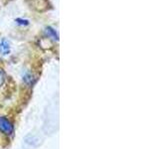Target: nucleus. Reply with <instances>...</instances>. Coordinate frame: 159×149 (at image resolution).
Returning a JSON list of instances; mask_svg holds the SVG:
<instances>
[{
  "mask_svg": "<svg viewBox=\"0 0 159 149\" xmlns=\"http://www.w3.org/2000/svg\"><path fill=\"white\" fill-rule=\"evenodd\" d=\"M23 81L26 84H33V81H34L33 74L31 73H26V74H24V77H23Z\"/></svg>",
  "mask_w": 159,
  "mask_h": 149,
  "instance_id": "nucleus-4",
  "label": "nucleus"
},
{
  "mask_svg": "<svg viewBox=\"0 0 159 149\" xmlns=\"http://www.w3.org/2000/svg\"><path fill=\"white\" fill-rule=\"evenodd\" d=\"M14 130V127L12 125V123L10 122L6 117L0 116V131H2L3 133L7 134H11Z\"/></svg>",
  "mask_w": 159,
  "mask_h": 149,
  "instance_id": "nucleus-1",
  "label": "nucleus"
},
{
  "mask_svg": "<svg viewBox=\"0 0 159 149\" xmlns=\"http://www.w3.org/2000/svg\"><path fill=\"white\" fill-rule=\"evenodd\" d=\"M9 53H10V44L5 39H3L0 42V54L3 55V56H6Z\"/></svg>",
  "mask_w": 159,
  "mask_h": 149,
  "instance_id": "nucleus-2",
  "label": "nucleus"
},
{
  "mask_svg": "<svg viewBox=\"0 0 159 149\" xmlns=\"http://www.w3.org/2000/svg\"><path fill=\"white\" fill-rule=\"evenodd\" d=\"M15 21L17 22V24H19V25H25V26H26V25H28V24H29V21H28V20H26V19L17 18L16 20H15Z\"/></svg>",
  "mask_w": 159,
  "mask_h": 149,
  "instance_id": "nucleus-5",
  "label": "nucleus"
},
{
  "mask_svg": "<svg viewBox=\"0 0 159 149\" xmlns=\"http://www.w3.org/2000/svg\"><path fill=\"white\" fill-rule=\"evenodd\" d=\"M45 32H46V34L50 38H52L53 40H55V41H57L58 40L59 37H58V34L56 32V30H54L52 27H47L46 30H45Z\"/></svg>",
  "mask_w": 159,
  "mask_h": 149,
  "instance_id": "nucleus-3",
  "label": "nucleus"
},
{
  "mask_svg": "<svg viewBox=\"0 0 159 149\" xmlns=\"http://www.w3.org/2000/svg\"><path fill=\"white\" fill-rule=\"evenodd\" d=\"M4 81H5V74L1 70H0V87L4 84Z\"/></svg>",
  "mask_w": 159,
  "mask_h": 149,
  "instance_id": "nucleus-6",
  "label": "nucleus"
}]
</instances>
